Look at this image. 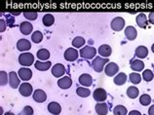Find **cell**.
Segmentation results:
<instances>
[{"label":"cell","instance_id":"6da1fadb","mask_svg":"<svg viewBox=\"0 0 154 115\" xmlns=\"http://www.w3.org/2000/svg\"><path fill=\"white\" fill-rule=\"evenodd\" d=\"M108 64V59H104V58L102 57H96L94 61H92V67L94 68V70L96 72H102L105 65Z\"/></svg>","mask_w":154,"mask_h":115},{"label":"cell","instance_id":"7a4b0ae2","mask_svg":"<svg viewBox=\"0 0 154 115\" xmlns=\"http://www.w3.org/2000/svg\"><path fill=\"white\" fill-rule=\"evenodd\" d=\"M19 63L25 67H30L31 64H34V56L29 52L23 53L19 56Z\"/></svg>","mask_w":154,"mask_h":115},{"label":"cell","instance_id":"3957f363","mask_svg":"<svg viewBox=\"0 0 154 115\" xmlns=\"http://www.w3.org/2000/svg\"><path fill=\"white\" fill-rule=\"evenodd\" d=\"M97 55V49L94 48L93 46H84L82 49L80 50V56L83 58V59H86V60H91V59H94Z\"/></svg>","mask_w":154,"mask_h":115},{"label":"cell","instance_id":"277c9868","mask_svg":"<svg viewBox=\"0 0 154 115\" xmlns=\"http://www.w3.org/2000/svg\"><path fill=\"white\" fill-rule=\"evenodd\" d=\"M93 98H94V100L96 101L103 102L104 101H106V98H107V93L104 89L98 88L95 90L94 93H93Z\"/></svg>","mask_w":154,"mask_h":115},{"label":"cell","instance_id":"5b68a950","mask_svg":"<svg viewBox=\"0 0 154 115\" xmlns=\"http://www.w3.org/2000/svg\"><path fill=\"white\" fill-rule=\"evenodd\" d=\"M119 71V67L118 64L115 63H108L104 67V73L109 77L114 76L115 74H117Z\"/></svg>","mask_w":154,"mask_h":115},{"label":"cell","instance_id":"8992f818","mask_svg":"<svg viewBox=\"0 0 154 115\" xmlns=\"http://www.w3.org/2000/svg\"><path fill=\"white\" fill-rule=\"evenodd\" d=\"M110 26L114 31H120L125 26V20L122 17H116L111 20Z\"/></svg>","mask_w":154,"mask_h":115},{"label":"cell","instance_id":"52a82bcc","mask_svg":"<svg viewBox=\"0 0 154 115\" xmlns=\"http://www.w3.org/2000/svg\"><path fill=\"white\" fill-rule=\"evenodd\" d=\"M79 53L75 48H67L64 52V59L67 61H74L78 59Z\"/></svg>","mask_w":154,"mask_h":115},{"label":"cell","instance_id":"ba28073f","mask_svg":"<svg viewBox=\"0 0 154 115\" xmlns=\"http://www.w3.org/2000/svg\"><path fill=\"white\" fill-rule=\"evenodd\" d=\"M32 91L33 89H32L31 84L27 83V82H23L19 87V92L23 97H29L32 94Z\"/></svg>","mask_w":154,"mask_h":115},{"label":"cell","instance_id":"9c48e42d","mask_svg":"<svg viewBox=\"0 0 154 115\" xmlns=\"http://www.w3.org/2000/svg\"><path fill=\"white\" fill-rule=\"evenodd\" d=\"M66 73V67L62 64H57L52 67V74L57 78L62 77Z\"/></svg>","mask_w":154,"mask_h":115},{"label":"cell","instance_id":"30bf717a","mask_svg":"<svg viewBox=\"0 0 154 115\" xmlns=\"http://www.w3.org/2000/svg\"><path fill=\"white\" fill-rule=\"evenodd\" d=\"M18 75L20 78H21V80H23L26 82L28 80H30V78L32 77V71H31V69L27 68V67H22L19 69Z\"/></svg>","mask_w":154,"mask_h":115},{"label":"cell","instance_id":"8fae6325","mask_svg":"<svg viewBox=\"0 0 154 115\" xmlns=\"http://www.w3.org/2000/svg\"><path fill=\"white\" fill-rule=\"evenodd\" d=\"M58 85H59V87L60 89H63V90H67V89H69L71 87V85H72V80H71V78L70 77H68V76H63L62 78H60V79L58 80Z\"/></svg>","mask_w":154,"mask_h":115},{"label":"cell","instance_id":"7c38bea8","mask_svg":"<svg viewBox=\"0 0 154 115\" xmlns=\"http://www.w3.org/2000/svg\"><path fill=\"white\" fill-rule=\"evenodd\" d=\"M79 83L82 87H90L93 84V77L88 73H83L79 76Z\"/></svg>","mask_w":154,"mask_h":115},{"label":"cell","instance_id":"4fadbf2b","mask_svg":"<svg viewBox=\"0 0 154 115\" xmlns=\"http://www.w3.org/2000/svg\"><path fill=\"white\" fill-rule=\"evenodd\" d=\"M47 108H48V111L53 115H59L62 112V106L57 101H51L50 104H48Z\"/></svg>","mask_w":154,"mask_h":115},{"label":"cell","instance_id":"5bb4252c","mask_svg":"<svg viewBox=\"0 0 154 115\" xmlns=\"http://www.w3.org/2000/svg\"><path fill=\"white\" fill-rule=\"evenodd\" d=\"M20 83H21V81L19 79V75L16 72L11 71L9 73V84L11 86V88H13V89L19 88L20 86H21Z\"/></svg>","mask_w":154,"mask_h":115},{"label":"cell","instance_id":"9a60e30c","mask_svg":"<svg viewBox=\"0 0 154 115\" xmlns=\"http://www.w3.org/2000/svg\"><path fill=\"white\" fill-rule=\"evenodd\" d=\"M32 98L36 102H44L47 100V95L46 93L41 89H37L33 92V95H32Z\"/></svg>","mask_w":154,"mask_h":115},{"label":"cell","instance_id":"2e32d148","mask_svg":"<svg viewBox=\"0 0 154 115\" xmlns=\"http://www.w3.org/2000/svg\"><path fill=\"white\" fill-rule=\"evenodd\" d=\"M31 48V43L27 39H20L17 42V49L19 51L26 53Z\"/></svg>","mask_w":154,"mask_h":115},{"label":"cell","instance_id":"e0dca14e","mask_svg":"<svg viewBox=\"0 0 154 115\" xmlns=\"http://www.w3.org/2000/svg\"><path fill=\"white\" fill-rule=\"evenodd\" d=\"M20 30L23 35H28L30 34L32 30H33V26L29 22H22L20 24Z\"/></svg>","mask_w":154,"mask_h":115},{"label":"cell","instance_id":"ac0fdd59","mask_svg":"<svg viewBox=\"0 0 154 115\" xmlns=\"http://www.w3.org/2000/svg\"><path fill=\"white\" fill-rule=\"evenodd\" d=\"M112 49L111 47L107 44H103L99 47V54L103 57L104 59H108V57L111 55Z\"/></svg>","mask_w":154,"mask_h":115},{"label":"cell","instance_id":"d6986e66","mask_svg":"<svg viewBox=\"0 0 154 115\" xmlns=\"http://www.w3.org/2000/svg\"><path fill=\"white\" fill-rule=\"evenodd\" d=\"M51 61H36L34 63V67L35 68L37 69V70H40V71H46L48 70L50 67H51Z\"/></svg>","mask_w":154,"mask_h":115},{"label":"cell","instance_id":"ffe728a7","mask_svg":"<svg viewBox=\"0 0 154 115\" xmlns=\"http://www.w3.org/2000/svg\"><path fill=\"white\" fill-rule=\"evenodd\" d=\"M130 65H131V68L134 71L140 72L141 70H143L144 68V63L140 60H132L131 63H130Z\"/></svg>","mask_w":154,"mask_h":115},{"label":"cell","instance_id":"44dd1931","mask_svg":"<svg viewBox=\"0 0 154 115\" xmlns=\"http://www.w3.org/2000/svg\"><path fill=\"white\" fill-rule=\"evenodd\" d=\"M125 35H126V37L128 40L132 41V40H135L137 36V30L134 26H129L125 28Z\"/></svg>","mask_w":154,"mask_h":115},{"label":"cell","instance_id":"7402d4cb","mask_svg":"<svg viewBox=\"0 0 154 115\" xmlns=\"http://www.w3.org/2000/svg\"><path fill=\"white\" fill-rule=\"evenodd\" d=\"M96 112L99 115H107L108 113V106L104 102H98L95 106Z\"/></svg>","mask_w":154,"mask_h":115},{"label":"cell","instance_id":"603a6c76","mask_svg":"<svg viewBox=\"0 0 154 115\" xmlns=\"http://www.w3.org/2000/svg\"><path fill=\"white\" fill-rule=\"evenodd\" d=\"M147 17L145 16V14L143 13H140L137 16L136 18V22L137 23V26H139L141 28H146L147 26Z\"/></svg>","mask_w":154,"mask_h":115},{"label":"cell","instance_id":"cb8c5ba5","mask_svg":"<svg viewBox=\"0 0 154 115\" xmlns=\"http://www.w3.org/2000/svg\"><path fill=\"white\" fill-rule=\"evenodd\" d=\"M113 82H114L115 85H118V86H122L127 82V75L125 74L124 72H120L118 73L113 79Z\"/></svg>","mask_w":154,"mask_h":115},{"label":"cell","instance_id":"d4e9b609","mask_svg":"<svg viewBox=\"0 0 154 115\" xmlns=\"http://www.w3.org/2000/svg\"><path fill=\"white\" fill-rule=\"evenodd\" d=\"M148 55V49L145 46H139L136 49V56L139 59H144Z\"/></svg>","mask_w":154,"mask_h":115},{"label":"cell","instance_id":"484cf974","mask_svg":"<svg viewBox=\"0 0 154 115\" xmlns=\"http://www.w3.org/2000/svg\"><path fill=\"white\" fill-rule=\"evenodd\" d=\"M37 58L39 59V61H48L50 58V52L47 50V49H40L37 52Z\"/></svg>","mask_w":154,"mask_h":115},{"label":"cell","instance_id":"4316f807","mask_svg":"<svg viewBox=\"0 0 154 115\" xmlns=\"http://www.w3.org/2000/svg\"><path fill=\"white\" fill-rule=\"evenodd\" d=\"M42 23L45 26H51L53 23H55V18L52 14H46L43 16L42 18Z\"/></svg>","mask_w":154,"mask_h":115},{"label":"cell","instance_id":"83f0119b","mask_svg":"<svg viewBox=\"0 0 154 115\" xmlns=\"http://www.w3.org/2000/svg\"><path fill=\"white\" fill-rule=\"evenodd\" d=\"M139 94H140L139 89H137V87H135V86H130V87L127 89V96L130 98H133L134 100V98H137Z\"/></svg>","mask_w":154,"mask_h":115},{"label":"cell","instance_id":"f1b7e54d","mask_svg":"<svg viewBox=\"0 0 154 115\" xmlns=\"http://www.w3.org/2000/svg\"><path fill=\"white\" fill-rule=\"evenodd\" d=\"M31 40L36 44L40 43L43 40V33L40 30H35L33 33L31 34Z\"/></svg>","mask_w":154,"mask_h":115},{"label":"cell","instance_id":"f546056e","mask_svg":"<svg viewBox=\"0 0 154 115\" xmlns=\"http://www.w3.org/2000/svg\"><path fill=\"white\" fill-rule=\"evenodd\" d=\"M85 39L81 36H77L73 40H72V46L74 48H83L84 44H85Z\"/></svg>","mask_w":154,"mask_h":115},{"label":"cell","instance_id":"4dcf8cb0","mask_svg":"<svg viewBox=\"0 0 154 115\" xmlns=\"http://www.w3.org/2000/svg\"><path fill=\"white\" fill-rule=\"evenodd\" d=\"M76 94L81 98H87L90 96L91 91L88 88H83V87H78L76 89Z\"/></svg>","mask_w":154,"mask_h":115},{"label":"cell","instance_id":"1f68e13d","mask_svg":"<svg viewBox=\"0 0 154 115\" xmlns=\"http://www.w3.org/2000/svg\"><path fill=\"white\" fill-rule=\"evenodd\" d=\"M128 110L124 105H116L113 109V114L114 115H127Z\"/></svg>","mask_w":154,"mask_h":115},{"label":"cell","instance_id":"d6a6232c","mask_svg":"<svg viewBox=\"0 0 154 115\" xmlns=\"http://www.w3.org/2000/svg\"><path fill=\"white\" fill-rule=\"evenodd\" d=\"M129 78H130V81H131L133 84H139L141 81V76L139 72L131 73V74L129 75Z\"/></svg>","mask_w":154,"mask_h":115},{"label":"cell","instance_id":"836d02e7","mask_svg":"<svg viewBox=\"0 0 154 115\" xmlns=\"http://www.w3.org/2000/svg\"><path fill=\"white\" fill-rule=\"evenodd\" d=\"M140 104H143L144 106H147L151 104V98L149 95H147V94H143V96H140Z\"/></svg>","mask_w":154,"mask_h":115},{"label":"cell","instance_id":"e575fe53","mask_svg":"<svg viewBox=\"0 0 154 115\" xmlns=\"http://www.w3.org/2000/svg\"><path fill=\"white\" fill-rule=\"evenodd\" d=\"M23 14L25 16V18L28 20H35L37 19V16H38V14L33 11H28V12L26 11V12H23Z\"/></svg>","mask_w":154,"mask_h":115},{"label":"cell","instance_id":"d590c367","mask_svg":"<svg viewBox=\"0 0 154 115\" xmlns=\"http://www.w3.org/2000/svg\"><path fill=\"white\" fill-rule=\"evenodd\" d=\"M153 77H154V74L150 69H145V70L143 72V78L146 82H150L153 79Z\"/></svg>","mask_w":154,"mask_h":115},{"label":"cell","instance_id":"8d00e7d4","mask_svg":"<svg viewBox=\"0 0 154 115\" xmlns=\"http://www.w3.org/2000/svg\"><path fill=\"white\" fill-rule=\"evenodd\" d=\"M8 82H9V76L7 75L5 71L1 70L0 71V84L1 86H5Z\"/></svg>","mask_w":154,"mask_h":115},{"label":"cell","instance_id":"74e56055","mask_svg":"<svg viewBox=\"0 0 154 115\" xmlns=\"http://www.w3.org/2000/svg\"><path fill=\"white\" fill-rule=\"evenodd\" d=\"M19 115H33V108L29 105L25 106L21 113H19Z\"/></svg>","mask_w":154,"mask_h":115},{"label":"cell","instance_id":"f35d334b","mask_svg":"<svg viewBox=\"0 0 154 115\" xmlns=\"http://www.w3.org/2000/svg\"><path fill=\"white\" fill-rule=\"evenodd\" d=\"M0 24H1V28H0V31H1V32L5 31V30H6V23H5V20H4L3 19L0 20Z\"/></svg>","mask_w":154,"mask_h":115},{"label":"cell","instance_id":"ab89813d","mask_svg":"<svg viewBox=\"0 0 154 115\" xmlns=\"http://www.w3.org/2000/svg\"><path fill=\"white\" fill-rule=\"evenodd\" d=\"M148 20L149 23L154 24V12H151V13H149L148 15Z\"/></svg>","mask_w":154,"mask_h":115},{"label":"cell","instance_id":"60d3db41","mask_svg":"<svg viewBox=\"0 0 154 115\" xmlns=\"http://www.w3.org/2000/svg\"><path fill=\"white\" fill-rule=\"evenodd\" d=\"M128 115H143L140 111H137V110H132V111H130V113Z\"/></svg>","mask_w":154,"mask_h":115},{"label":"cell","instance_id":"b9f144b4","mask_svg":"<svg viewBox=\"0 0 154 115\" xmlns=\"http://www.w3.org/2000/svg\"><path fill=\"white\" fill-rule=\"evenodd\" d=\"M148 115H154V104L149 107V109H148Z\"/></svg>","mask_w":154,"mask_h":115},{"label":"cell","instance_id":"7bdbcfd3","mask_svg":"<svg viewBox=\"0 0 154 115\" xmlns=\"http://www.w3.org/2000/svg\"><path fill=\"white\" fill-rule=\"evenodd\" d=\"M4 115H15V114H14L13 112H12V111H7Z\"/></svg>","mask_w":154,"mask_h":115},{"label":"cell","instance_id":"ee69618b","mask_svg":"<svg viewBox=\"0 0 154 115\" xmlns=\"http://www.w3.org/2000/svg\"><path fill=\"white\" fill-rule=\"evenodd\" d=\"M151 51H152V53L154 54V43L152 44V46H151Z\"/></svg>","mask_w":154,"mask_h":115},{"label":"cell","instance_id":"f6af8a7d","mask_svg":"<svg viewBox=\"0 0 154 115\" xmlns=\"http://www.w3.org/2000/svg\"><path fill=\"white\" fill-rule=\"evenodd\" d=\"M0 110H1V111H0V114H1V115H4V114H3V108L1 107V108H0Z\"/></svg>","mask_w":154,"mask_h":115},{"label":"cell","instance_id":"bcb514c9","mask_svg":"<svg viewBox=\"0 0 154 115\" xmlns=\"http://www.w3.org/2000/svg\"><path fill=\"white\" fill-rule=\"evenodd\" d=\"M143 115H146V114H143Z\"/></svg>","mask_w":154,"mask_h":115}]
</instances>
